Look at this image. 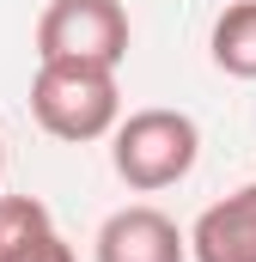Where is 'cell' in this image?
I'll use <instances>...</instances> for the list:
<instances>
[{
  "label": "cell",
  "mask_w": 256,
  "mask_h": 262,
  "mask_svg": "<svg viewBox=\"0 0 256 262\" xmlns=\"http://www.w3.org/2000/svg\"><path fill=\"white\" fill-rule=\"evenodd\" d=\"M31 116H37L43 134H55V140H67V146L104 140V134L122 122V85H116V67L37 61V79H31Z\"/></svg>",
  "instance_id": "cell-1"
},
{
  "label": "cell",
  "mask_w": 256,
  "mask_h": 262,
  "mask_svg": "<svg viewBox=\"0 0 256 262\" xmlns=\"http://www.w3.org/2000/svg\"><path fill=\"white\" fill-rule=\"evenodd\" d=\"M195 159H201V128L183 110L153 104V110H134L128 122L110 128V165L134 195H159V189L183 183Z\"/></svg>",
  "instance_id": "cell-2"
},
{
  "label": "cell",
  "mask_w": 256,
  "mask_h": 262,
  "mask_svg": "<svg viewBox=\"0 0 256 262\" xmlns=\"http://www.w3.org/2000/svg\"><path fill=\"white\" fill-rule=\"evenodd\" d=\"M128 12L122 0H49L37 18V61H92L122 67L128 61Z\"/></svg>",
  "instance_id": "cell-3"
},
{
  "label": "cell",
  "mask_w": 256,
  "mask_h": 262,
  "mask_svg": "<svg viewBox=\"0 0 256 262\" xmlns=\"http://www.w3.org/2000/svg\"><path fill=\"white\" fill-rule=\"evenodd\" d=\"M92 256L98 262H183L189 256V238L177 232L171 213H159L153 201H134V207H116L98 226Z\"/></svg>",
  "instance_id": "cell-4"
},
{
  "label": "cell",
  "mask_w": 256,
  "mask_h": 262,
  "mask_svg": "<svg viewBox=\"0 0 256 262\" xmlns=\"http://www.w3.org/2000/svg\"><path fill=\"white\" fill-rule=\"evenodd\" d=\"M183 238H189L195 262H256V183L232 189L214 207H201V220Z\"/></svg>",
  "instance_id": "cell-5"
},
{
  "label": "cell",
  "mask_w": 256,
  "mask_h": 262,
  "mask_svg": "<svg viewBox=\"0 0 256 262\" xmlns=\"http://www.w3.org/2000/svg\"><path fill=\"white\" fill-rule=\"evenodd\" d=\"M207 55H214L220 73H232V79H256V0H232L214 18Z\"/></svg>",
  "instance_id": "cell-6"
},
{
  "label": "cell",
  "mask_w": 256,
  "mask_h": 262,
  "mask_svg": "<svg viewBox=\"0 0 256 262\" xmlns=\"http://www.w3.org/2000/svg\"><path fill=\"white\" fill-rule=\"evenodd\" d=\"M55 220H49V207L37 195H0V262L12 256L18 244H31L37 232H49Z\"/></svg>",
  "instance_id": "cell-7"
},
{
  "label": "cell",
  "mask_w": 256,
  "mask_h": 262,
  "mask_svg": "<svg viewBox=\"0 0 256 262\" xmlns=\"http://www.w3.org/2000/svg\"><path fill=\"white\" fill-rule=\"evenodd\" d=\"M6 262H73V244H67L61 232L49 226V232H37L31 244H18V250H12Z\"/></svg>",
  "instance_id": "cell-8"
},
{
  "label": "cell",
  "mask_w": 256,
  "mask_h": 262,
  "mask_svg": "<svg viewBox=\"0 0 256 262\" xmlns=\"http://www.w3.org/2000/svg\"><path fill=\"white\" fill-rule=\"evenodd\" d=\"M0 183H6V140H0Z\"/></svg>",
  "instance_id": "cell-9"
}]
</instances>
